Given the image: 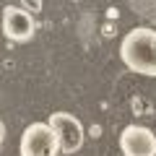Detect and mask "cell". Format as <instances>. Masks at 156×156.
Returning <instances> with one entry per match:
<instances>
[{
	"label": "cell",
	"instance_id": "obj_1",
	"mask_svg": "<svg viewBox=\"0 0 156 156\" xmlns=\"http://www.w3.org/2000/svg\"><path fill=\"white\" fill-rule=\"evenodd\" d=\"M120 55L133 73L156 78V31L146 26L128 31L120 44Z\"/></svg>",
	"mask_w": 156,
	"mask_h": 156
},
{
	"label": "cell",
	"instance_id": "obj_2",
	"mask_svg": "<svg viewBox=\"0 0 156 156\" xmlns=\"http://www.w3.org/2000/svg\"><path fill=\"white\" fill-rule=\"evenodd\" d=\"M21 156H57L60 140L50 122H31L21 135Z\"/></svg>",
	"mask_w": 156,
	"mask_h": 156
},
{
	"label": "cell",
	"instance_id": "obj_3",
	"mask_svg": "<svg viewBox=\"0 0 156 156\" xmlns=\"http://www.w3.org/2000/svg\"><path fill=\"white\" fill-rule=\"evenodd\" d=\"M47 122H50V128L57 133L62 154H76V151L83 146V125L78 122L70 112H55Z\"/></svg>",
	"mask_w": 156,
	"mask_h": 156
},
{
	"label": "cell",
	"instance_id": "obj_4",
	"mask_svg": "<svg viewBox=\"0 0 156 156\" xmlns=\"http://www.w3.org/2000/svg\"><path fill=\"white\" fill-rule=\"evenodd\" d=\"M120 151L125 156H156V135L143 125H128L120 133Z\"/></svg>",
	"mask_w": 156,
	"mask_h": 156
},
{
	"label": "cell",
	"instance_id": "obj_5",
	"mask_svg": "<svg viewBox=\"0 0 156 156\" xmlns=\"http://www.w3.org/2000/svg\"><path fill=\"white\" fill-rule=\"evenodd\" d=\"M0 26L5 31V37L13 42H29L34 37V29H37L31 13L18 5H8L0 11Z\"/></svg>",
	"mask_w": 156,
	"mask_h": 156
},
{
	"label": "cell",
	"instance_id": "obj_6",
	"mask_svg": "<svg viewBox=\"0 0 156 156\" xmlns=\"http://www.w3.org/2000/svg\"><path fill=\"white\" fill-rule=\"evenodd\" d=\"M26 8H31V11H42V0H21Z\"/></svg>",
	"mask_w": 156,
	"mask_h": 156
},
{
	"label": "cell",
	"instance_id": "obj_7",
	"mask_svg": "<svg viewBox=\"0 0 156 156\" xmlns=\"http://www.w3.org/2000/svg\"><path fill=\"white\" fill-rule=\"evenodd\" d=\"M3 138H5V125H3V120H0V143H3Z\"/></svg>",
	"mask_w": 156,
	"mask_h": 156
}]
</instances>
